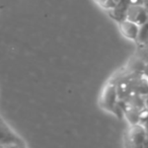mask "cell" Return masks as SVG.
<instances>
[{
  "instance_id": "obj_6",
  "label": "cell",
  "mask_w": 148,
  "mask_h": 148,
  "mask_svg": "<svg viewBox=\"0 0 148 148\" xmlns=\"http://www.w3.org/2000/svg\"><path fill=\"white\" fill-rule=\"evenodd\" d=\"M95 2L105 10H115L117 6L115 0H95Z\"/></svg>"
},
{
  "instance_id": "obj_4",
  "label": "cell",
  "mask_w": 148,
  "mask_h": 148,
  "mask_svg": "<svg viewBox=\"0 0 148 148\" xmlns=\"http://www.w3.org/2000/svg\"><path fill=\"white\" fill-rule=\"evenodd\" d=\"M116 95H117V87H116V85L109 84L107 86V88H106L105 92H103V99H101L106 109L113 110L114 111V109L116 107Z\"/></svg>"
},
{
  "instance_id": "obj_3",
  "label": "cell",
  "mask_w": 148,
  "mask_h": 148,
  "mask_svg": "<svg viewBox=\"0 0 148 148\" xmlns=\"http://www.w3.org/2000/svg\"><path fill=\"white\" fill-rule=\"evenodd\" d=\"M119 27H120V31H121L122 35H123L124 37L129 40H132V41H136V40L138 39L140 27H140L139 25H137V23L125 18L120 21Z\"/></svg>"
},
{
  "instance_id": "obj_7",
  "label": "cell",
  "mask_w": 148,
  "mask_h": 148,
  "mask_svg": "<svg viewBox=\"0 0 148 148\" xmlns=\"http://www.w3.org/2000/svg\"><path fill=\"white\" fill-rule=\"evenodd\" d=\"M126 117H127L128 121L130 122L131 125L139 123L140 114H139V112H137L136 110H130V111H128L127 113H126Z\"/></svg>"
},
{
  "instance_id": "obj_1",
  "label": "cell",
  "mask_w": 148,
  "mask_h": 148,
  "mask_svg": "<svg viewBox=\"0 0 148 148\" xmlns=\"http://www.w3.org/2000/svg\"><path fill=\"white\" fill-rule=\"evenodd\" d=\"M0 146H25L18 137L0 117Z\"/></svg>"
},
{
  "instance_id": "obj_2",
  "label": "cell",
  "mask_w": 148,
  "mask_h": 148,
  "mask_svg": "<svg viewBox=\"0 0 148 148\" xmlns=\"http://www.w3.org/2000/svg\"><path fill=\"white\" fill-rule=\"evenodd\" d=\"M125 18L139 25L140 27L146 25L148 21V13L145 7L141 4H130L126 10Z\"/></svg>"
},
{
  "instance_id": "obj_5",
  "label": "cell",
  "mask_w": 148,
  "mask_h": 148,
  "mask_svg": "<svg viewBox=\"0 0 148 148\" xmlns=\"http://www.w3.org/2000/svg\"><path fill=\"white\" fill-rule=\"evenodd\" d=\"M145 137H146L145 129L141 125H139V123L131 125V128H130V131H129V139L132 143L136 144V145H139V144H141L145 140Z\"/></svg>"
},
{
  "instance_id": "obj_8",
  "label": "cell",
  "mask_w": 148,
  "mask_h": 148,
  "mask_svg": "<svg viewBox=\"0 0 148 148\" xmlns=\"http://www.w3.org/2000/svg\"><path fill=\"white\" fill-rule=\"evenodd\" d=\"M145 76L148 77V64L146 65V67H145Z\"/></svg>"
}]
</instances>
